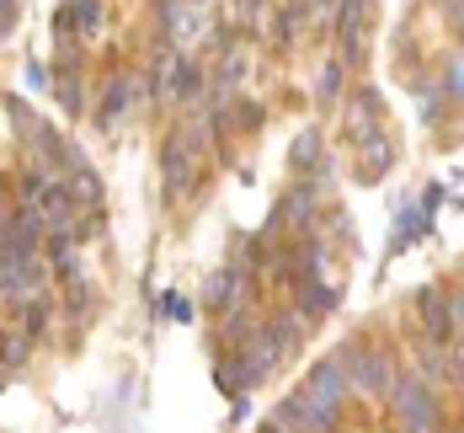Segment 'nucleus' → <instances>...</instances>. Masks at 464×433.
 Here are the masks:
<instances>
[{
    "label": "nucleus",
    "instance_id": "nucleus-9",
    "mask_svg": "<svg viewBox=\"0 0 464 433\" xmlns=\"http://www.w3.org/2000/svg\"><path fill=\"white\" fill-rule=\"evenodd\" d=\"M240 305H246V268H219V273H214V284H208V310H240Z\"/></svg>",
    "mask_w": 464,
    "mask_h": 433
},
{
    "label": "nucleus",
    "instance_id": "nucleus-14",
    "mask_svg": "<svg viewBox=\"0 0 464 433\" xmlns=\"http://www.w3.org/2000/svg\"><path fill=\"white\" fill-rule=\"evenodd\" d=\"M262 332H267L273 342H278V353H294V348L304 342V321L294 316V305H283V310H273V321H267Z\"/></svg>",
    "mask_w": 464,
    "mask_h": 433
},
{
    "label": "nucleus",
    "instance_id": "nucleus-17",
    "mask_svg": "<svg viewBox=\"0 0 464 433\" xmlns=\"http://www.w3.org/2000/svg\"><path fill=\"white\" fill-rule=\"evenodd\" d=\"M33 342H38V337L22 332V327H16V332H0V364H5V369H22L27 353H33Z\"/></svg>",
    "mask_w": 464,
    "mask_h": 433
},
{
    "label": "nucleus",
    "instance_id": "nucleus-4",
    "mask_svg": "<svg viewBox=\"0 0 464 433\" xmlns=\"http://www.w3.org/2000/svg\"><path fill=\"white\" fill-rule=\"evenodd\" d=\"M48 279V257L33 246H0V294H33Z\"/></svg>",
    "mask_w": 464,
    "mask_h": 433
},
{
    "label": "nucleus",
    "instance_id": "nucleus-11",
    "mask_svg": "<svg viewBox=\"0 0 464 433\" xmlns=\"http://www.w3.org/2000/svg\"><path fill=\"white\" fill-rule=\"evenodd\" d=\"M358 144V161H363V177H379V172H390V161H395V144H390V134L384 129H369Z\"/></svg>",
    "mask_w": 464,
    "mask_h": 433
},
{
    "label": "nucleus",
    "instance_id": "nucleus-25",
    "mask_svg": "<svg viewBox=\"0 0 464 433\" xmlns=\"http://www.w3.org/2000/svg\"><path fill=\"white\" fill-rule=\"evenodd\" d=\"M22 81H27L33 92H48V86H53V70H48V64H38V59H33V64L22 70Z\"/></svg>",
    "mask_w": 464,
    "mask_h": 433
},
{
    "label": "nucleus",
    "instance_id": "nucleus-31",
    "mask_svg": "<svg viewBox=\"0 0 464 433\" xmlns=\"http://www.w3.org/2000/svg\"><path fill=\"white\" fill-rule=\"evenodd\" d=\"M0 5H16V0H0Z\"/></svg>",
    "mask_w": 464,
    "mask_h": 433
},
{
    "label": "nucleus",
    "instance_id": "nucleus-20",
    "mask_svg": "<svg viewBox=\"0 0 464 433\" xmlns=\"http://www.w3.org/2000/svg\"><path fill=\"white\" fill-rule=\"evenodd\" d=\"M48 321H53V300H48V294H38V300H27V305H22V332L44 337Z\"/></svg>",
    "mask_w": 464,
    "mask_h": 433
},
{
    "label": "nucleus",
    "instance_id": "nucleus-24",
    "mask_svg": "<svg viewBox=\"0 0 464 433\" xmlns=\"http://www.w3.org/2000/svg\"><path fill=\"white\" fill-rule=\"evenodd\" d=\"M443 96H449L443 86H427V92H421V102H417V107H421V123H438V113H443Z\"/></svg>",
    "mask_w": 464,
    "mask_h": 433
},
{
    "label": "nucleus",
    "instance_id": "nucleus-28",
    "mask_svg": "<svg viewBox=\"0 0 464 433\" xmlns=\"http://www.w3.org/2000/svg\"><path fill=\"white\" fill-rule=\"evenodd\" d=\"M11 27H16V5H0V38H11Z\"/></svg>",
    "mask_w": 464,
    "mask_h": 433
},
{
    "label": "nucleus",
    "instance_id": "nucleus-13",
    "mask_svg": "<svg viewBox=\"0 0 464 433\" xmlns=\"http://www.w3.org/2000/svg\"><path fill=\"white\" fill-rule=\"evenodd\" d=\"M299 305L294 310H304V316H325V310H336V300H342V289L336 284H321V279H299Z\"/></svg>",
    "mask_w": 464,
    "mask_h": 433
},
{
    "label": "nucleus",
    "instance_id": "nucleus-12",
    "mask_svg": "<svg viewBox=\"0 0 464 433\" xmlns=\"http://www.w3.org/2000/svg\"><path fill=\"white\" fill-rule=\"evenodd\" d=\"M325 161V140H321V129H304L299 140H294V150H288V172L294 177H310L315 166Z\"/></svg>",
    "mask_w": 464,
    "mask_h": 433
},
{
    "label": "nucleus",
    "instance_id": "nucleus-30",
    "mask_svg": "<svg viewBox=\"0 0 464 433\" xmlns=\"http://www.w3.org/2000/svg\"><path fill=\"white\" fill-rule=\"evenodd\" d=\"M262 433H283V428H278V423H267V428H262Z\"/></svg>",
    "mask_w": 464,
    "mask_h": 433
},
{
    "label": "nucleus",
    "instance_id": "nucleus-3",
    "mask_svg": "<svg viewBox=\"0 0 464 433\" xmlns=\"http://www.w3.org/2000/svg\"><path fill=\"white\" fill-rule=\"evenodd\" d=\"M198 177H203V144H192L182 129L166 134V144H160V182H166V192L171 198H192Z\"/></svg>",
    "mask_w": 464,
    "mask_h": 433
},
{
    "label": "nucleus",
    "instance_id": "nucleus-15",
    "mask_svg": "<svg viewBox=\"0 0 464 433\" xmlns=\"http://www.w3.org/2000/svg\"><path fill=\"white\" fill-rule=\"evenodd\" d=\"M53 96H59V107H64V113H81V107H86V86H81V75H75V59H59Z\"/></svg>",
    "mask_w": 464,
    "mask_h": 433
},
{
    "label": "nucleus",
    "instance_id": "nucleus-18",
    "mask_svg": "<svg viewBox=\"0 0 464 433\" xmlns=\"http://www.w3.org/2000/svg\"><path fill=\"white\" fill-rule=\"evenodd\" d=\"M342 81H347V64H342V59H325V64H321V81H315V102H321V107H331V102L342 96Z\"/></svg>",
    "mask_w": 464,
    "mask_h": 433
},
{
    "label": "nucleus",
    "instance_id": "nucleus-19",
    "mask_svg": "<svg viewBox=\"0 0 464 433\" xmlns=\"http://www.w3.org/2000/svg\"><path fill=\"white\" fill-rule=\"evenodd\" d=\"M304 22H310V0H288V5L278 11V44L299 38V33H304Z\"/></svg>",
    "mask_w": 464,
    "mask_h": 433
},
{
    "label": "nucleus",
    "instance_id": "nucleus-26",
    "mask_svg": "<svg viewBox=\"0 0 464 433\" xmlns=\"http://www.w3.org/2000/svg\"><path fill=\"white\" fill-rule=\"evenodd\" d=\"M235 118H240V129H256V123H262V118H267V113H262V107H256V102H251V96H246V102H240V113H235Z\"/></svg>",
    "mask_w": 464,
    "mask_h": 433
},
{
    "label": "nucleus",
    "instance_id": "nucleus-10",
    "mask_svg": "<svg viewBox=\"0 0 464 433\" xmlns=\"http://www.w3.org/2000/svg\"><path fill=\"white\" fill-rule=\"evenodd\" d=\"M129 107H134V81H129V75H112L107 92H102V107H96V123H102V129H118V123L129 118Z\"/></svg>",
    "mask_w": 464,
    "mask_h": 433
},
{
    "label": "nucleus",
    "instance_id": "nucleus-27",
    "mask_svg": "<svg viewBox=\"0 0 464 433\" xmlns=\"http://www.w3.org/2000/svg\"><path fill=\"white\" fill-rule=\"evenodd\" d=\"M310 11H315L321 22H331V16H342V0H310Z\"/></svg>",
    "mask_w": 464,
    "mask_h": 433
},
{
    "label": "nucleus",
    "instance_id": "nucleus-22",
    "mask_svg": "<svg viewBox=\"0 0 464 433\" xmlns=\"http://www.w3.org/2000/svg\"><path fill=\"white\" fill-rule=\"evenodd\" d=\"M155 310H160V316H171V321H192V305H187L182 294H171V289H166V294H155Z\"/></svg>",
    "mask_w": 464,
    "mask_h": 433
},
{
    "label": "nucleus",
    "instance_id": "nucleus-23",
    "mask_svg": "<svg viewBox=\"0 0 464 433\" xmlns=\"http://www.w3.org/2000/svg\"><path fill=\"white\" fill-rule=\"evenodd\" d=\"M443 92L454 96V102H464V54L459 59H449V70H443Z\"/></svg>",
    "mask_w": 464,
    "mask_h": 433
},
{
    "label": "nucleus",
    "instance_id": "nucleus-5",
    "mask_svg": "<svg viewBox=\"0 0 464 433\" xmlns=\"http://www.w3.org/2000/svg\"><path fill=\"white\" fill-rule=\"evenodd\" d=\"M321 412H342L347 407V396H353V380H347V369H342V359H315L310 364V375H304V385H299Z\"/></svg>",
    "mask_w": 464,
    "mask_h": 433
},
{
    "label": "nucleus",
    "instance_id": "nucleus-16",
    "mask_svg": "<svg viewBox=\"0 0 464 433\" xmlns=\"http://www.w3.org/2000/svg\"><path fill=\"white\" fill-rule=\"evenodd\" d=\"M379 92H358V102H353V113H347V134L353 140H363L369 129H379Z\"/></svg>",
    "mask_w": 464,
    "mask_h": 433
},
{
    "label": "nucleus",
    "instance_id": "nucleus-8",
    "mask_svg": "<svg viewBox=\"0 0 464 433\" xmlns=\"http://www.w3.org/2000/svg\"><path fill=\"white\" fill-rule=\"evenodd\" d=\"M432 209H438V188L427 192L421 203H411V209H401V220H395V236H390V257H401L411 241H421L427 231H432Z\"/></svg>",
    "mask_w": 464,
    "mask_h": 433
},
{
    "label": "nucleus",
    "instance_id": "nucleus-1",
    "mask_svg": "<svg viewBox=\"0 0 464 433\" xmlns=\"http://www.w3.org/2000/svg\"><path fill=\"white\" fill-rule=\"evenodd\" d=\"M390 418L401 433H438L443 428V407H438V390L421 380V375H401L390 390Z\"/></svg>",
    "mask_w": 464,
    "mask_h": 433
},
{
    "label": "nucleus",
    "instance_id": "nucleus-6",
    "mask_svg": "<svg viewBox=\"0 0 464 433\" xmlns=\"http://www.w3.org/2000/svg\"><path fill=\"white\" fill-rule=\"evenodd\" d=\"M417 305H421V332H427V342H449V337L459 332V316H454V294H449L443 284L417 289Z\"/></svg>",
    "mask_w": 464,
    "mask_h": 433
},
{
    "label": "nucleus",
    "instance_id": "nucleus-2",
    "mask_svg": "<svg viewBox=\"0 0 464 433\" xmlns=\"http://www.w3.org/2000/svg\"><path fill=\"white\" fill-rule=\"evenodd\" d=\"M342 369H347V380L358 396H369V401H390V390H395V369H390V353H379L369 342H347L342 348Z\"/></svg>",
    "mask_w": 464,
    "mask_h": 433
},
{
    "label": "nucleus",
    "instance_id": "nucleus-21",
    "mask_svg": "<svg viewBox=\"0 0 464 433\" xmlns=\"http://www.w3.org/2000/svg\"><path fill=\"white\" fill-rule=\"evenodd\" d=\"M5 118H11V129L22 134V144L33 140V129H38V118L27 113V102H22V96H5Z\"/></svg>",
    "mask_w": 464,
    "mask_h": 433
},
{
    "label": "nucleus",
    "instance_id": "nucleus-29",
    "mask_svg": "<svg viewBox=\"0 0 464 433\" xmlns=\"http://www.w3.org/2000/svg\"><path fill=\"white\" fill-rule=\"evenodd\" d=\"M11 220V188H5V177H0V225Z\"/></svg>",
    "mask_w": 464,
    "mask_h": 433
},
{
    "label": "nucleus",
    "instance_id": "nucleus-7",
    "mask_svg": "<svg viewBox=\"0 0 464 433\" xmlns=\"http://www.w3.org/2000/svg\"><path fill=\"white\" fill-rule=\"evenodd\" d=\"M273 423H278L283 433L294 428V433H331L336 428V418L331 412H321L304 390H294V396H283L278 401V412H273Z\"/></svg>",
    "mask_w": 464,
    "mask_h": 433
}]
</instances>
